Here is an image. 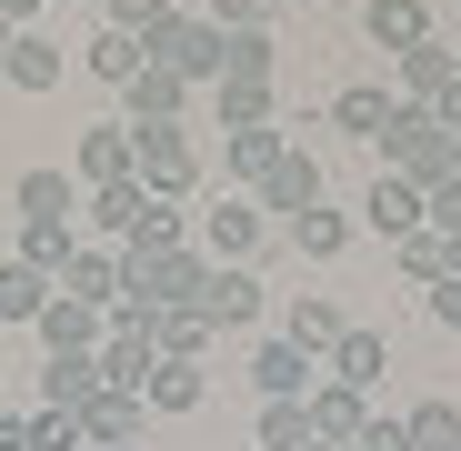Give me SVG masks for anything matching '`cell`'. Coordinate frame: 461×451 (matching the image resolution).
I'll return each instance as SVG.
<instances>
[{"label":"cell","mask_w":461,"mask_h":451,"mask_svg":"<svg viewBox=\"0 0 461 451\" xmlns=\"http://www.w3.org/2000/svg\"><path fill=\"white\" fill-rule=\"evenodd\" d=\"M421 301H431V321H441V331H461V271H441Z\"/></svg>","instance_id":"8d00e7d4"},{"label":"cell","mask_w":461,"mask_h":451,"mask_svg":"<svg viewBox=\"0 0 461 451\" xmlns=\"http://www.w3.org/2000/svg\"><path fill=\"white\" fill-rule=\"evenodd\" d=\"M70 181H81V191H111V181H131V121H101V131H81V150H70Z\"/></svg>","instance_id":"2e32d148"},{"label":"cell","mask_w":461,"mask_h":451,"mask_svg":"<svg viewBox=\"0 0 461 451\" xmlns=\"http://www.w3.org/2000/svg\"><path fill=\"white\" fill-rule=\"evenodd\" d=\"M101 331H111V311H91V301L50 291V311H41V351H101Z\"/></svg>","instance_id":"7402d4cb"},{"label":"cell","mask_w":461,"mask_h":451,"mask_svg":"<svg viewBox=\"0 0 461 451\" xmlns=\"http://www.w3.org/2000/svg\"><path fill=\"white\" fill-rule=\"evenodd\" d=\"M271 31L261 21H241V31H221V81H271Z\"/></svg>","instance_id":"83f0119b"},{"label":"cell","mask_w":461,"mask_h":451,"mask_svg":"<svg viewBox=\"0 0 461 451\" xmlns=\"http://www.w3.org/2000/svg\"><path fill=\"white\" fill-rule=\"evenodd\" d=\"M60 291H70V301H91V311H121V241H70Z\"/></svg>","instance_id":"ba28073f"},{"label":"cell","mask_w":461,"mask_h":451,"mask_svg":"<svg viewBox=\"0 0 461 451\" xmlns=\"http://www.w3.org/2000/svg\"><path fill=\"white\" fill-rule=\"evenodd\" d=\"M351 451H411V421H402V411H371Z\"/></svg>","instance_id":"d590c367"},{"label":"cell","mask_w":461,"mask_h":451,"mask_svg":"<svg viewBox=\"0 0 461 451\" xmlns=\"http://www.w3.org/2000/svg\"><path fill=\"white\" fill-rule=\"evenodd\" d=\"M31 451H91L81 441V411H31Z\"/></svg>","instance_id":"e575fe53"},{"label":"cell","mask_w":461,"mask_h":451,"mask_svg":"<svg viewBox=\"0 0 461 451\" xmlns=\"http://www.w3.org/2000/svg\"><path fill=\"white\" fill-rule=\"evenodd\" d=\"M361 41L392 50V60L421 50V41H431V0H361Z\"/></svg>","instance_id":"5bb4252c"},{"label":"cell","mask_w":461,"mask_h":451,"mask_svg":"<svg viewBox=\"0 0 461 451\" xmlns=\"http://www.w3.org/2000/svg\"><path fill=\"white\" fill-rule=\"evenodd\" d=\"M140 401H150V411H201V401H211V371L181 361V351H161V361H150V382H140Z\"/></svg>","instance_id":"44dd1931"},{"label":"cell","mask_w":461,"mask_h":451,"mask_svg":"<svg viewBox=\"0 0 461 451\" xmlns=\"http://www.w3.org/2000/svg\"><path fill=\"white\" fill-rule=\"evenodd\" d=\"M0 451H31V411H0Z\"/></svg>","instance_id":"f35d334b"},{"label":"cell","mask_w":461,"mask_h":451,"mask_svg":"<svg viewBox=\"0 0 461 451\" xmlns=\"http://www.w3.org/2000/svg\"><path fill=\"white\" fill-rule=\"evenodd\" d=\"M11 261H31V271H50L60 281V261H70V231H50V221H21V251Z\"/></svg>","instance_id":"836d02e7"},{"label":"cell","mask_w":461,"mask_h":451,"mask_svg":"<svg viewBox=\"0 0 461 451\" xmlns=\"http://www.w3.org/2000/svg\"><path fill=\"white\" fill-rule=\"evenodd\" d=\"M361 231H381V241H411V231H421V181L381 171V181L361 191Z\"/></svg>","instance_id":"4fadbf2b"},{"label":"cell","mask_w":461,"mask_h":451,"mask_svg":"<svg viewBox=\"0 0 461 451\" xmlns=\"http://www.w3.org/2000/svg\"><path fill=\"white\" fill-rule=\"evenodd\" d=\"M121 111H131V131H150V121H181V111H191V81H181L171 60H150L140 81H121Z\"/></svg>","instance_id":"9a60e30c"},{"label":"cell","mask_w":461,"mask_h":451,"mask_svg":"<svg viewBox=\"0 0 461 451\" xmlns=\"http://www.w3.org/2000/svg\"><path fill=\"white\" fill-rule=\"evenodd\" d=\"M140 411H150L140 392H91V401H81V441H91V451H131V441H140Z\"/></svg>","instance_id":"e0dca14e"},{"label":"cell","mask_w":461,"mask_h":451,"mask_svg":"<svg viewBox=\"0 0 461 451\" xmlns=\"http://www.w3.org/2000/svg\"><path fill=\"white\" fill-rule=\"evenodd\" d=\"M140 41H150V60H171L191 91L221 81V21L211 11H161V21H140Z\"/></svg>","instance_id":"3957f363"},{"label":"cell","mask_w":461,"mask_h":451,"mask_svg":"<svg viewBox=\"0 0 461 451\" xmlns=\"http://www.w3.org/2000/svg\"><path fill=\"white\" fill-rule=\"evenodd\" d=\"M291 251H301V261H341V251H351V211L312 201V211L291 221Z\"/></svg>","instance_id":"d4e9b609"},{"label":"cell","mask_w":461,"mask_h":451,"mask_svg":"<svg viewBox=\"0 0 461 451\" xmlns=\"http://www.w3.org/2000/svg\"><path fill=\"white\" fill-rule=\"evenodd\" d=\"M451 81H461V41H441V31H431L421 50H402V60H392V91H402L411 111H441V101H451Z\"/></svg>","instance_id":"8992f818"},{"label":"cell","mask_w":461,"mask_h":451,"mask_svg":"<svg viewBox=\"0 0 461 451\" xmlns=\"http://www.w3.org/2000/svg\"><path fill=\"white\" fill-rule=\"evenodd\" d=\"M0 81L11 91H60V41L31 21V31H11V50H0Z\"/></svg>","instance_id":"ac0fdd59"},{"label":"cell","mask_w":461,"mask_h":451,"mask_svg":"<svg viewBox=\"0 0 461 451\" xmlns=\"http://www.w3.org/2000/svg\"><path fill=\"white\" fill-rule=\"evenodd\" d=\"M301 411H312V441H361V421H371V392H351V382H331V371H321V382L312 392H301Z\"/></svg>","instance_id":"30bf717a"},{"label":"cell","mask_w":461,"mask_h":451,"mask_svg":"<svg viewBox=\"0 0 461 451\" xmlns=\"http://www.w3.org/2000/svg\"><path fill=\"white\" fill-rule=\"evenodd\" d=\"M281 150H291V131H281V121H261V131H230V140H221V171H230V181H261V171L281 161Z\"/></svg>","instance_id":"cb8c5ba5"},{"label":"cell","mask_w":461,"mask_h":451,"mask_svg":"<svg viewBox=\"0 0 461 451\" xmlns=\"http://www.w3.org/2000/svg\"><path fill=\"white\" fill-rule=\"evenodd\" d=\"M131 181H140V191H161V201H191V191H201L191 121H150V131H131Z\"/></svg>","instance_id":"6da1fadb"},{"label":"cell","mask_w":461,"mask_h":451,"mask_svg":"<svg viewBox=\"0 0 461 451\" xmlns=\"http://www.w3.org/2000/svg\"><path fill=\"white\" fill-rule=\"evenodd\" d=\"M140 211H150V191H140V181H111V191H91V231H101V241H131Z\"/></svg>","instance_id":"f546056e"},{"label":"cell","mask_w":461,"mask_h":451,"mask_svg":"<svg viewBox=\"0 0 461 451\" xmlns=\"http://www.w3.org/2000/svg\"><path fill=\"white\" fill-rule=\"evenodd\" d=\"M321 371H331V382H351V392H381V371H392V341H381V331H341L331 351H321Z\"/></svg>","instance_id":"d6986e66"},{"label":"cell","mask_w":461,"mask_h":451,"mask_svg":"<svg viewBox=\"0 0 461 451\" xmlns=\"http://www.w3.org/2000/svg\"><path fill=\"white\" fill-rule=\"evenodd\" d=\"M251 201H261L271 221H301V211H312V201H321V150H312V140H291V150H281V161H271V171L251 181Z\"/></svg>","instance_id":"5b68a950"},{"label":"cell","mask_w":461,"mask_h":451,"mask_svg":"<svg viewBox=\"0 0 461 451\" xmlns=\"http://www.w3.org/2000/svg\"><path fill=\"white\" fill-rule=\"evenodd\" d=\"M201 251H211V261H251V251H261V201L211 191V201H201Z\"/></svg>","instance_id":"52a82bcc"},{"label":"cell","mask_w":461,"mask_h":451,"mask_svg":"<svg viewBox=\"0 0 461 451\" xmlns=\"http://www.w3.org/2000/svg\"><path fill=\"white\" fill-rule=\"evenodd\" d=\"M392 121H402V91H381V81H341V91H331V131H341V140H371V150H381Z\"/></svg>","instance_id":"9c48e42d"},{"label":"cell","mask_w":461,"mask_h":451,"mask_svg":"<svg viewBox=\"0 0 461 451\" xmlns=\"http://www.w3.org/2000/svg\"><path fill=\"white\" fill-rule=\"evenodd\" d=\"M312 382H321V361L301 351V341H281V331H271V341L251 351V392H261V401H301Z\"/></svg>","instance_id":"8fae6325"},{"label":"cell","mask_w":461,"mask_h":451,"mask_svg":"<svg viewBox=\"0 0 461 451\" xmlns=\"http://www.w3.org/2000/svg\"><path fill=\"white\" fill-rule=\"evenodd\" d=\"M341 331H351V321L331 311V301H321V291H301V301H291V311H281V341H301V351H312V361H321V351H331Z\"/></svg>","instance_id":"484cf974"},{"label":"cell","mask_w":461,"mask_h":451,"mask_svg":"<svg viewBox=\"0 0 461 451\" xmlns=\"http://www.w3.org/2000/svg\"><path fill=\"white\" fill-rule=\"evenodd\" d=\"M261 11H281V0H261Z\"/></svg>","instance_id":"ee69618b"},{"label":"cell","mask_w":461,"mask_h":451,"mask_svg":"<svg viewBox=\"0 0 461 451\" xmlns=\"http://www.w3.org/2000/svg\"><path fill=\"white\" fill-rule=\"evenodd\" d=\"M81 70H91V81H111V91H121V81H140V70H150V41H140L131 21H111V31H101V41L81 50Z\"/></svg>","instance_id":"603a6c76"},{"label":"cell","mask_w":461,"mask_h":451,"mask_svg":"<svg viewBox=\"0 0 461 451\" xmlns=\"http://www.w3.org/2000/svg\"><path fill=\"white\" fill-rule=\"evenodd\" d=\"M381 171H402V181H421V191H441V181L461 171V150H451V131H441L431 111H411V101H402V121L381 131Z\"/></svg>","instance_id":"7a4b0ae2"},{"label":"cell","mask_w":461,"mask_h":451,"mask_svg":"<svg viewBox=\"0 0 461 451\" xmlns=\"http://www.w3.org/2000/svg\"><path fill=\"white\" fill-rule=\"evenodd\" d=\"M431 121H441V131H451V150H461V81H451V101H441Z\"/></svg>","instance_id":"60d3db41"},{"label":"cell","mask_w":461,"mask_h":451,"mask_svg":"<svg viewBox=\"0 0 461 451\" xmlns=\"http://www.w3.org/2000/svg\"><path fill=\"white\" fill-rule=\"evenodd\" d=\"M101 392V351H50L41 361V411H81Z\"/></svg>","instance_id":"ffe728a7"},{"label":"cell","mask_w":461,"mask_h":451,"mask_svg":"<svg viewBox=\"0 0 461 451\" xmlns=\"http://www.w3.org/2000/svg\"><path fill=\"white\" fill-rule=\"evenodd\" d=\"M161 11H171V0H111V21H131V31H140V21H161Z\"/></svg>","instance_id":"74e56055"},{"label":"cell","mask_w":461,"mask_h":451,"mask_svg":"<svg viewBox=\"0 0 461 451\" xmlns=\"http://www.w3.org/2000/svg\"><path fill=\"white\" fill-rule=\"evenodd\" d=\"M312 451H341V441H312Z\"/></svg>","instance_id":"7bdbcfd3"},{"label":"cell","mask_w":461,"mask_h":451,"mask_svg":"<svg viewBox=\"0 0 461 451\" xmlns=\"http://www.w3.org/2000/svg\"><path fill=\"white\" fill-rule=\"evenodd\" d=\"M41 11H50V0H0V21H11V31H31Z\"/></svg>","instance_id":"ab89813d"},{"label":"cell","mask_w":461,"mask_h":451,"mask_svg":"<svg viewBox=\"0 0 461 451\" xmlns=\"http://www.w3.org/2000/svg\"><path fill=\"white\" fill-rule=\"evenodd\" d=\"M392 251H402V271H411L421 291H431V281L451 271V231H431V221H421V231H411V241H392Z\"/></svg>","instance_id":"1f68e13d"},{"label":"cell","mask_w":461,"mask_h":451,"mask_svg":"<svg viewBox=\"0 0 461 451\" xmlns=\"http://www.w3.org/2000/svg\"><path fill=\"white\" fill-rule=\"evenodd\" d=\"M411 451H461V401H411Z\"/></svg>","instance_id":"4dcf8cb0"},{"label":"cell","mask_w":461,"mask_h":451,"mask_svg":"<svg viewBox=\"0 0 461 451\" xmlns=\"http://www.w3.org/2000/svg\"><path fill=\"white\" fill-rule=\"evenodd\" d=\"M211 101H221V131H261V121L281 111L271 81H211Z\"/></svg>","instance_id":"f1b7e54d"},{"label":"cell","mask_w":461,"mask_h":451,"mask_svg":"<svg viewBox=\"0 0 461 451\" xmlns=\"http://www.w3.org/2000/svg\"><path fill=\"white\" fill-rule=\"evenodd\" d=\"M191 311H201L211 331H251V321L271 311V291H261V271H251V261H211V281H201Z\"/></svg>","instance_id":"277c9868"},{"label":"cell","mask_w":461,"mask_h":451,"mask_svg":"<svg viewBox=\"0 0 461 451\" xmlns=\"http://www.w3.org/2000/svg\"><path fill=\"white\" fill-rule=\"evenodd\" d=\"M171 11H211V0H171Z\"/></svg>","instance_id":"b9f144b4"},{"label":"cell","mask_w":461,"mask_h":451,"mask_svg":"<svg viewBox=\"0 0 461 451\" xmlns=\"http://www.w3.org/2000/svg\"><path fill=\"white\" fill-rule=\"evenodd\" d=\"M11 211H21V221H50V231H70V211H81V181L50 171V161H31V171L11 181Z\"/></svg>","instance_id":"7c38bea8"},{"label":"cell","mask_w":461,"mask_h":451,"mask_svg":"<svg viewBox=\"0 0 461 451\" xmlns=\"http://www.w3.org/2000/svg\"><path fill=\"white\" fill-rule=\"evenodd\" d=\"M261 451H312V411L301 401H261Z\"/></svg>","instance_id":"d6a6232c"},{"label":"cell","mask_w":461,"mask_h":451,"mask_svg":"<svg viewBox=\"0 0 461 451\" xmlns=\"http://www.w3.org/2000/svg\"><path fill=\"white\" fill-rule=\"evenodd\" d=\"M50 271H31V261H0V321H41L50 311Z\"/></svg>","instance_id":"4316f807"}]
</instances>
